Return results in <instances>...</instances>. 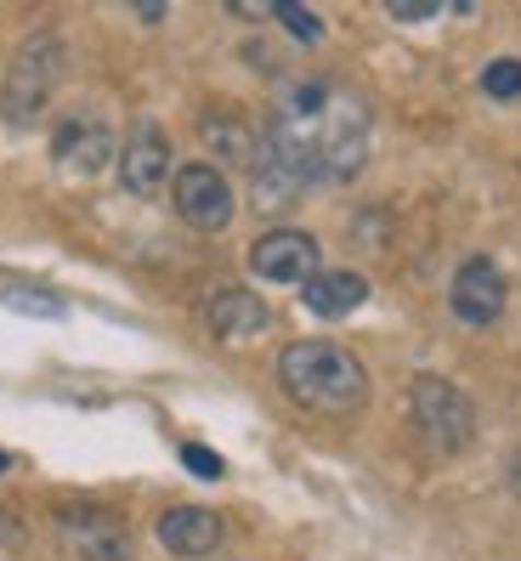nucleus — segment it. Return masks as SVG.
<instances>
[{
  "label": "nucleus",
  "mask_w": 521,
  "mask_h": 561,
  "mask_svg": "<svg viewBox=\"0 0 521 561\" xmlns=\"http://www.w3.org/2000/svg\"><path fill=\"white\" fill-rule=\"evenodd\" d=\"M250 267L255 278H273V284H312L317 278V244L312 233H296V227H278V233H267L255 250H250Z\"/></svg>",
  "instance_id": "423d86ee"
},
{
  "label": "nucleus",
  "mask_w": 521,
  "mask_h": 561,
  "mask_svg": "<svg viewBox=\"0 0 521 561\" xmlns=\"http://www.w3.org/2000/svg\"><path fill=\"white\" fill-rule=\"evenodd\" d=\"M182 459H187V471H193V477H221V459H216L205 443H187Z\"/></svg>",
  "instance_id": "f3484780"
},
{
  "label": "nucleus",
  "mask_w": 521,
  "mask_h": 561,
  "mask_svg": "<svg viewBox=\"0 0 521 561\" xmlns=\"http://www.w3.org/2000/svg\"><path fill=\"white\" fill-rule=\"evenodd\" d=\"M119 176L130 193H153L159 182L171 176V142H165V130L159 125H137L130 130V142L119 153Z\"/></svg>",
  "instance_id": "9b49d317"
},
{
  "label": "nucleus",
  "mask_w": 521,
  "mask_h": 561,
  "mask_svg": "<svg viewBox=\"0 0 521 561\" xmlns=\"http://www.w3.org/2000/svg\"><path fill=\"white\" fill-rule=\"evenodd\" d=\"M159 545L182 561H205L221 550V516L216 511H199V505H176L159 516Z\"/></svg>",
  "instance_id": "9d476101"
},
{
  "label": "nucleus",
  "mask_w": 521,
  "mask_h": 561,
  "mask_svg": "<svg viewBox=\"0 0 521 561\" xmlns=\"http://www.w3.org/2000/svg\"><path fill=\"white\" fill-rule=\"evenodd\" d=\"M12 307H23V312H35V318H62V295H51V289H28V284H7L0 289Z\"/></svg>",
  "instance_id": "2eb2a0df"
},
{
  "label": "nucleus",
  "mask_w": 521,
  "mask_h": 561,
  "mask_svg": "<svg viewBox=\"0 0 521 561\" xmlns=\"http://www.w3.org/2000/svg\"><path fill=\"white\" fill-rule=\"evenodd\" d=\"M510 482H516V493H521V454H516V466H510Z\"/></svg>",
  "instance_id": "6ab92c4d"
},
{
  "label": "nucleus",
  "mask_w": 521,
  "mask_h": 561,
  "mask_svg": "<svg viewBox=\"0 0 521 561\" xmlns=\"http://www.w3.org/2000/svg\"><path fill=\"white\" fill-rule=\"evenodd\" d=\"M369 153V108L351 91L301 80L283 91L278 119L255 153V205L273 210L317 182H346Z\"/></svg>",
  "instance_id": "f257e3e1"
},
{
  "label": "nucleus",
  "mask_w": 521,
  "mask_h": 561,
  "mask_svg": "<svg viewBox=\"0 0 521 561\" xmlns=\"http://www.w3.org/2000/svg\"><path fill=\"white\" fill-rule=\"evenodd\" d=\"M414 420L419 432H426V443L437 454H460L471 437H476V409L460 386H448L437 375H419L414 380Z\"/></svg>",
  "instance_id": "7ed1b4c3"
},
{
  "label": "nucleus",
  "mask_w": 521,
  "mask_h": 561,
  "mask_svg": "<svg viewBox=\"0 0 521 561\" xmlns=\"http://www.w3.org/2000/svg\"><path fill=\"white\" fill-rule=\"evenodd\" d=\"M273 18H278V23H283L296 41H306V46H317V35H323V23H317L306 7H296V0H278V7H273Z\"/></svg>",
  "instance_id": "dca6fc26"
},
{
  "label": "nucleus",
  "mask_w": 521,
  "mask_h": 561,
  "mask_svg": "<svg viewBox=\"0 0 521 561\" xmlns=\"http://www.w3.org/2000/svg\"><path fill=\"white\" fill-rule=\"evenodd\" d=\"M57 527H62V545H69L80 561H130V539H125V527L108 511L69 505Z\"/></svg>",
  "instance_id": "6e6552de"
},
{
  "label": "nucleus",
  "mask_w": 521,
  "mask_h": 561,
  "mask_svg": "<svg viewBox=\"0 0 521 561\" xmlns=\"http://www.w3.org/2000/svg\"><path fill=\"white\" fill-rule=\"evenodd\" d=\"M363 301H369V278L363 273H317L306 284V307L317 318H346V312H357Z\"/></svg>",
  "instance_id": "ddd939ff"
},
{
  "label": "nucleus",
  "mask_w": 521,
  "mask_h": 561,
  "mask_svg": "<svg viewBox=\"0 0 521 561\" xmlns=\"http://www.w3.org/2000/svg\"><path fill=\"white\" fill-rule=\"evenodd\" d=\"M278 380L301 409L317 414H357L369 403V375L335 341H289L278 352Z\"/></svg>",
  "instance_id": "f03ea898"
},
{
  "label": "nucleus",
  "mask_w": 521,
  "mask_h": 561,
  "mask_svg": "<svg viewBox=\"0 0 521 561\" xmlns=\"http://www.w3.org/2000/svg\"><path fill=\"white\" fill-rule=\"evenodd\" d=\"M482 91H487V96H499V103H510V96H521V62H516V57H499V62H487V69H482Z\"/></svg>",
  "instance_id": "4468645a"
},
{
  "label": "nucleus",
  "mask_w": 521,
  "mask_h": 561,
  "mask_svg": "<svg viewBox=\"0 0 521 561\" xmlns=\"http://www.w3.org/2000/svg\"><path fill=\"white\" fill-rule=\"evenodd\" d=\"M7 466H12V454H7V448H0V471H7Z\"/></svg>",
  "instance_id": "aec40b11"
},
{
  "label": "nucleus",
  "mask_w": 521,
  "mask_h": 561,
  "mask_svg": "<svg viewBox=\"0 0 521 561\" xmlns=\"http://www.w3.org/2000/svg\"><path fill=\"white\" fill-rule=\"evenodd\" d=\"M431 12H437V0H391V18H403V23L431 18Z\"/></svg>",
  "instance_id": "a211bd4d"
},
{
  "label": "nucleus",
  "mask_w": 521,
  "mask_h": 561,
  "mask_svg": "<svg viewBox=\"0 0 521 561\" xmlns=\"http://www.w3.org/2000/svg\"><path fill=\"white\" fill-rule=\"evenodd\" d=\"M448 301H453V318L471 323V329H487L499 312H505V273L494 267V261H482L471 255L460 273H453V289H448Z\"/></svg>",
  "instance_id": "0eeeda50"
},
{
  "label": "nucleus",
  "mask_w": 521,
  "mask_h": 561,
  "mask_svg": "<svg viewBox=\"0 0 521 561\" xmlns=\"http://www.w3.org/2000/svg\"><path fill=\"white\" fill-rule=\"evenodd\" d=\"M108 153H114V137H108V125H103V119L74 114V119H62V125H57L51 159H57L69 176H96V171L108 164Z\"/></svg>",
  "instance_id": "1a4fd4ad"
},
{
  "label": "nucleus",
  "mask_w": 521,
  "mask_h": 561,
  "mask_svg": "<svg viewBox=\"0 0 521 561\" xmlns=\"http://www.w3.org/2000/svg\"><path fill=\"white\" fill-rule=\"evenodd\" d=\"M62 80V41L57 35H35L23 41L18 62H12V80H7V114L18 125L40 119V108L51 103V91Z\"/></svg>",
  "instance_id": "20e7f679"
},
{
  "label": "nucleus",
  "mask_w": 521,
  "mask_h": 561,
  "mask_svg": "<svg viewBox=\"0 0 521 561\" xmlns=\"http://www.w3.org/2000/svg\"><path fill=\"white\" fill-rule=\"evenodd\" d=\"M171 193H176V216L187 227H199V233H221L233 221V187H227L216 164H182Z\"/></svg>",
  "instance_id": "39448f33"
},
{
  "label": "nucleus",
  "mask_w": 521,
  "mask_h": 561,
  "mask_svg": "<svg viewBox=\"0 0 521 561\" xmlns=\"http://www.w3.org/2000/svg\"><path fill=\"white\" fill-rule=\"evenodd\" d=\"M205 323L216 329L221 341H244V335H260V329L273 323V312H267V301H260V295H250V289H221L216 301L205 307Z\"/></svg>",
  "instance_id": "f8f14e48"
}]
</instances>
